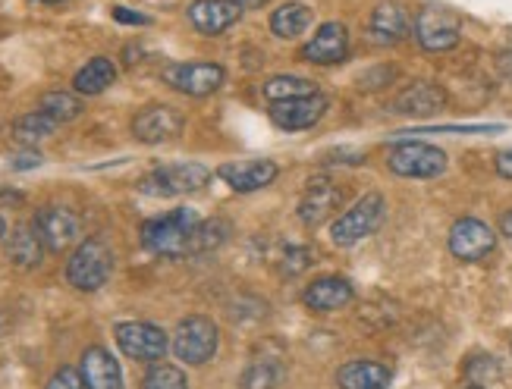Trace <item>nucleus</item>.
Returning <instances> with one entry per match:
<instances>
[{"instance_id":"4c0bfd02","label":"nucleus","mask_w":512,"mask_h":389,"mask_svg":"<svg viewBox=\"0 0 512 389\" xmlns=\"http://www.w3.org/2000/svg\"><path fill=\"white\" fill-rule=\"evenodd\" d=\"M497 173L503 179H512V151H500L497 154Z\"/></svg>"},{"instance_id":"4be33fe9","label":"nucleus","mask_w":512,"mask_h":389,"mask_svg":"<svg viewBox=\"0 0 512 389\" xmlns=\"http://www.w3.org/2000/svg\"><path fill=\"white\" fill-rule=\"evenodd\" d=\"M443 107H447V91L431 82H415L399 91V98L393 101V110L406 113V117H434Z\"/></svg>"},{"instance_id":"f704fd0d","label":"nucleus","mask_w":512,"mask_h":389,"mask_svg":"<svg viewBox=\"0 0 512 389\" xmlns=\"http://www.w3.org/2000/svg\"><path fill=\"white\" fill-rule=\"evenodd\" d=\"M415 132H503V126H421Z\"/></svg>"},{"instance_id":"c756f323","label":"nucleus","mask_w":512,"mask_h":389,"mask_svg":"<svg viewBox=\"0 0 512 389\" xmlns=\"http://www.w3.org/2000/svg\"><path fill=\"white\" fill-rule=\"evenodd\" d=\"M230 233H233V226L224 217L202 220V226H198V233H195V242H192V251H214L230 239Z\"/></svg>"},{"instance_id":"412c9836","label":"nucleus","mask_w":512,"mask_h":389,"mask_svg":"<svg viewBox=\"0 0 512 389\" xmlns=\"http://www.w3.org/2000/svg\"><path fill=\"white\" fill-rule=\"evenodd\" d=\"M283 380H286L283 355L271 349H258L249 358L246 371L239 374V389H277Z\"/></svg>"},{"instance_id":"1a4fd4ad","label":"nucleus","mask_w":512,"mask_h":389,"mask_svg":"<svg viewBox=\"0 0 512 389\" xmlns=\"http://www.w3.org/2000/svg\"><path fill=\"white\" fill-rule=\"evenodd\" d=\"M114 339L132 361H161L170 349V339L161 327L148 324V320H123L114 327Z\"/></svg>"},{"instance_id":"a211bd4d","label":"nucleus","mask_w":512,"mask_h":389,"mask_svg":"<svg viewBox=\"0 0 512 389\" xmlns=\"http://www.w3.org/2000/svg\"><path fill=\"white\" fill-rule=\"evenodd\" d=\"M217 176L227 182L233 192H258V189H267L271 182L280 176V167L274 160H233V164H224L217 170Z\"/></svg>"},{"instance_id":"39448f33","label":"nucleus","mask_w":512,"mask_h":389,"mask_svg":"<svg viewBox=\"0 0 512 389\" xmlns=\"http://www.w3.org/2000/svg\"><path fill=\"white\" fill-rule=\"evenodd\" d=\"M412 32H415V41L425 51L443 54V51H450L459 44L462 16L450 7H443V4H428V7L418 10V16L412 22Z\"/></svg>"},{"instance_id":"79ce46f5","label":"nucleus","mask_w":512,"mask_h":389,"mask_svg":"<svg viewBox=\"0 0 512 389\" xmlns=\"http://www.w3.org/2000/svg\"><path fill=\"white\" fill-rule=\"evenodd\" d=\"M32 4H44V7H54V4H63V0H32Z\"/></svg>"},{"instance_id":"c85d7f7f","label":"nucleus","mask_w":512,"mask_h":389,"mask_svg":"<svg viewBox=\"0 0 512 389\" xmlns=\"http://www.w3.org/2000/svg\"><path fill=\"white\" fill-rule=\"evenodd\" d=\"M57 129V123L48 117V113H41V110H32V113H22V117L13 123V139L19 142V145H38V142H44L48 135Z\"/></svg>"},{"instance_id":"2eb2a0df","label":"nucleus","mask_w":512,"mask_h":389,"mask_svg":"<svg viewBox=\"0 0 512 389\" xmlns=\"http://www.w3.org/2000/svg\"><path fill=\"white\" fill-rule=\"evenodd\" d=\"M32 226L38 230L48 251H66L79 242V233H82V223L70 208H41Z\"/></svg>"},{"instance_id":"f3484780","label":"nucleus","mask_w":512,"mask_h":389,"mask_svg":"<svg viewBox=\"0 0 512 389\" xmlns=\"http://www.w3.org/2000/svg\"><path fill=\"white\" fill-rule=\"evenodd\" d=\"M327 110H330V98L324 95V91H318V95H308V98L271 104V120L286 132H299V129L315 126Z\"/></svg>"},{"instance_id":"bb28decb","label":"nucleus","mask_w":512,"mask_h":389,"mask_svg":"<svg viewBox=\"0 0 512 389\" xmlns=\"http://www.w3.org/2000/svg\"><path fill=\"white\" fill-rule=\"evenodd\" d=\"M264 98L271 104H283V101H296V98H308L318 95V85L305 79V76H274L264 82Z\"/></svg>"},{"instance_id":"7c9ffc66","label":"nucleus","mask_w":512,"mask_h":389,"mask_svg":"<svg viewBox=\"0 0 512 389\" xmlns=\"http://www.w3.org/2000/svg\"><path fill=\"white\" fill-rule=\"evenodd\" d=\"M142 389H189V380L176 364H151Z\"/></svg>"},{"instance_id":"72a5a7b5","label":"nucleus","mask_w":512,"mask_h":389,"mask_svg":"<svg viewBox=\"0 0 512 389\" xmlns=\"http://www.w3.org/2000/svg\"><path fill=\"white\" fill-rule=\"evenodd\" d=\"M393 79H396V70H390V66H384V70L365 73V76L359 79V85H362V91H377V88H387Z\"/></svg>"},{"instance_id":"ddd939ff","label":"nucleus","mask_w":512,"mask_h":389,"mask_svg":"<svg viewBox=\"0 0 512 389\" xmlns=\"http://www.w3.org/2000/svg\"><path fill=\"white\" fill-rule=\"evenodd\" d=\"M343 198H346V192L337 186V182L327 179V176H318V179H311L305 186L296 214H299V220L305 226H321L330 214L340 211Z\"/></svg>"},{"instance_id":"4468645a","label":"nucleus","mask_w":512,"mask_h":389,"mask_svg":"<svg viewBox=\"0 0 512 389\" xmlns=\"http://www.w3.org/2000/svg\"><path fill=\"white\" fill-rule=\"evenodd\" d=\"M349 54V29L340 19H330L324 26H318L315 38H308L302 44V60L315 66H337Z\"/></svg>"},{"instance_id":"5701e85b","label":"nucleus","mask_w":512,"mask_h":389,"mask_svg":"<svg viewBox=\"0 0 512 389\" xmlns=\"http://www.w3.org/2000/svg\"><path fill=\"white\" fill-rule=\"evenodd\" d=\"M393 380V371L384 361H371V358H355L346 361L337 371V386L340 389H387Z\"/></svg>"},{"instance_id":"9d476101","label":"nucleus","mask_w":512,"mask_h":389,"mask_svg":"<svg viewBox=\"0 0 512 389\" xmlns=\"http://www.w3.org/2000/svg\"><path fill=\"white\" fill-rule=\"evenodd\" d=\"M183 113L167 104H148L132 117V135L142 145H161L183 132Z\"/></svg>"},{"instance_id":"423d86ee","label":"nucleus","mask_w":512,"mask_h":389,"mask_svg":"<svg viewBox=\"0 0 512 389\" xmlns=\"http://www.w3.org/2000/svg\"><path fill=\"white\" fill-rule=\"evenodd\" d=\"M387 167H390V173L403 176V179H434V176L447 173L450 157L443 148L428 145V142H399L387 154Z\"/></svg>"},{"instance_id":"cd10ccee","label":"nucleus","mask_w":512,"mask_h":389,"mask_svg":"<svg viewBox=\"0 0 512 389\" xmlns=\"http://www.w3.org/2000/svg\"><path fill=\"white\" fill-rule=\"evenodd\" d=\"M38 110L48 113V117L60 126V123H70L82 113V98L76 91H44L41 101H38Z\"/></svg>"},{"instance_id":"c03bdc74","label":"nucleus","mask_w":512,"mask_h":389,"mask_svg":"<svg viewBox=\"0 0 512 389\" xmlns=\"http://www.w3.org/2000/svg\"><path fill=\"white\" fill-rule=\"evenodd\" d=\"M465 389H484L481 383H472V386H465Z\"/></svg>"},{"instance_id":"b1692460","label":"nucleus","mask_w":512,"mask_h":389,"mask_svg":"<svg viewBox=\"0 0 512 389\" xmlns=\"http://www.w3.org/2000/svg\"><path fill=\"white\" fill-rule=\"evenodd\" d=\"M7 258L16 267H22V270H32V267L41 264V258H44V242H41L35 226H29V223L16 226L13 236L7 239Z\"/></svg>"},{"instance_id":"393cba45","label":"nucleus","mask_w":512,"mask_h":389,"mask_svg":"<svg viewBox=\"0 0 512 389\" xmlns=\"http://www.w3.org/2000/svg\"><path fill=\"white\" fill-rule=\"evenodd\" d=\"M117 79V63L110 57H92L82 70L73 76V88L76 95H101Z\"/></svg>"},{"instance_id":"0eeeda50","label":"nucleus","mask_w":512,"mask_h":389,"mask_svg":"<svg viewBox=\"0 0 512 389\" xmlns=\"http://www.w3.org/2000/svg\"><path fill=\"white\" fill-rule=\"evenodd\" d=\"M161 79L173 91H180V95L208 98V95H214V91H220V85H224V79H227V70L220 63H211V60H183V63H170L161 73Z\"/></svg>"},{"instance_id":"aec40b11","label":"nucleus","mask_w":512,"mask_h":389,"mask_svg":"<svg viewBox=\"0 0 512 389\" xmlns=\"http://www.w3.org/2000/svg\"><path fill=\"white\" fill-rule=\"evenodd\" d=\"M79 374L88 383V389H123V371L117 358L101 346H92L82 352Z\"/></svg>"},{"instance_id":"473e14b6","label":"nucleus","mask_w":512,"mask_h":389,"mask_svg":"<svg viewBox=\"0 0 512 389\" xmlns=\"http://www.w3.org/2000/svg\"><path fill=\"white\" fill-rule=\"evenodd\" d=\"M44 389H88V383L82 380V374L76 368H60Z\"/></svg>"},{"instance_id":"c9c22d12","label":"nucleus","mask_w":512,"mask_h":389,"mask_svg":"<svg viewBox=\"0 0 512 389\" xmlns=\"http://www.w3.org/2000/svg\"><path fill=\"white\" fill-rule=\"evenodd\" d=\"M114 19L123 22V26H148V22H151V16L136 13V10H129V7H114Z\"/></svg>"},{"instance_id":"2f4dec72","label":"nucleus","mask_w":512,"mask_h":389,"mask_svg":"<svg viewBox=\"0 0 512 389\" xmlns=\"http://www.w3.org/2000/svg\"><path fill=\"white\" fill-rule=\"evenodd\" d=\"M311 267V251L308 248H286L283 258H280V270L283 277H299L302 270Z\"/></svg>"},{"instance_id":"6e6552de","label":"nucleus","mask_w":512,"mask_h":389,"mask_svg":"<svg viewBox=\"0 0 512 389\" xmlns=\"http://www.w3.org/2000/svg\"><path fill=\"white\" fill-rule=\"evenodd\" d=\"M211 182V170L205 164H167V167H158L151 170L142 182L139 189L145 195H161V198H170V195H189V192H198L205 189Z\"/></svg>"},{"instance_id":"7ed1b4c3","label":"nucleus","mask_w":512,"mask_h":389,"mask_svg":"<svg viewBox=\"0 0 512 389\" xmlns=\"http://www.w3.org/2000/svg\"><path fill=\"white\" fill-rule=\"evenodd\" d=\"M387 217V201L381 192H368L365 198H359L349 211H343L337 220L330 223V239L340 248H352L362 239H368L371 233H377V226Z\"/></svg>"},{"instance_id":"9b49d317","label":"nucleus","mask_w":512,"mask_h":389,"mask_svg":"<svg viewBox=\"0 0 512 389\" xmlns=\"http://www.w3.org/2000/svg\"><path fill=\"white\" fill-rule=\"evenodd\" d=\"M494 248H497V236H494V230L484 220L462 217V220L453 223V230H450L453 258L472 264V261H484L487 255H494Z\"/></svg>"},{"instance_id":"37998d69","label":"nucleus","mask_w":512,"mask_h":389,"mask_svg":"<svg viewBox=\"0 0 512 389\" xmlns=\"http://www.w3.org/2000/svg\"><path fill=\"white\" fill-rule=\"evenodd\" d=\"M4 233H7V223H4V217H0V239H4Z\"/></svg>"},{"instance_id":"f03ea898","label":"nucleus","mask_w":512,"mask_h":389,"mask_svg":"<svg viewBox=\"0 0 512 389\" xmlns=\"http://www.w3.org/2000/svg\"><path fill=\"white\" fill-rule=\"evenodd\" d=\"M114 273V251L98 236L82 239L66 261V283L79 292H98Z\"/></svg>"},{"instance_id":"6ab92c4d","label":"nucleus","mask_w":512,"mask_h":389,"mask_svg":"<svg viewBox=\"0 0 512 389\" xmlns=\"http://www.w3.org/2000/svg\"><path fill=\"white\" fill-rule=\"evenodd\" d=\"M302 302L308 311H340L355 302V286L346 277H318L302 289Z\"/></svg>"},{"instance_id":"a19ab883","label":"nucleus","mask_w":512,"mask_h":389,"mask_svg":"<svg viewBox=\"0 0 512 389\" xmlns=\"http://www.w3.org/2000/svg\"><path fill=\"white\" fill-rule=\"evenodd\" d=\"M500 233H503L506 239H512V211H506V214L500 217Z\"/></svg>"},{"instance_id":"e433bc0d","label":"nucleus","mask_w":512,"mask_h":389,"mask_svg":"<svg viewBox=\"0 0 512 389\" xmlns=\"http://www.w3.org/2000/svg\"><path fill=\"white\" fill-rule=\"evenodd\" d=\"M38 164H41V154H38V151H26V154L13 157V167H16V170H32V167H38Z\"/></svg>"},{"instance_id":"f257e3e1","label":"nucleus","mask_w":512,"mask_h":389,"mask_svg":"<svg viewBox=\"0 0 512 389\" xmlns=\"http://www.w3.org/2000/svg\"><path fill=\"white\" fill-rule=\"evenodd\" d=\"M198 226H202V217L192 208H173L161 217H151L142 223L139 239L142 245L158 258H183L192 255V242Z\"/></svg>"},{"instance_id":"a878e982","label":"nucleus","mask_w":512,"mask_h":389,"mask_svg":"<svg viewBox=\"0 0 512 389\" xmlns=\"http://www.w3.org/2000/svg\"><path fill=\"white\" fill-rule=\"evenodd\" d=\"M311 19H315V13H311L308 4H299V0H293V4H283L271 13V32L283 41H293L299 38L308 26Z\"/></svg>"},{"instance_id":"dca6fc26","label":"nucleus","mask_w":512,"mask_h":389,"mask_svg":"<svg viewBox=\"0 0 512 389\" xmlns=\"http://www.w3.org/2000/svg\"><path fill=\"white\" fill-rule=\"evenodd\" d=\"M242 13L246 10L233 4V0H192L186 19L192 22V29H198L202 35H224L242 19Z\"/></svg>"},{"instance_id":"ea45409f","label":"nucleus","mask_w":512,"mask_h":389,"mask_svg":"<svg viewBox=\"0 0 512 389\" xmlns=\"http://www.w3.org/2000/svg\"><path fill=\"white\" fill-rule=\"evenodd\" d=\"M233 4H239L242 10H261L271 4V0H233Z\"/></svg>"},{"instance_id":"58836bf2","label":"nucleus","mask_w":512,"mask_h":389,"mask_svg":"<svg viewBox=\"0 0 512 389\" xmlns=\"http://www.w3.org/2000/svg\"><path fill=\"white\" fill-rule=\"evenodd\" d=\"M497 60H500V73H503L506 79H512V51H503Z\"/></svg>"},{"instance_id":"f8f14e48","label":"nucleus","mask_w":512,"mask_h":389,"mask_svg":"<svg viewBox=\"0 0 512 389\" xmlns=\"http://www.w3.org/2000/svg\"><path fill=\"white\" fill-rule=\"evenodd\" d=\"M409 32H412V19L399 0H384V4H377L365 22V35L371 44H377V48H393V44H399Z\"/></svg>"},{"instance_id":"20e7f679","label":"nucleus","mask_w":512,"mask_h":389,"mask_svg":"<svg viewBox=\"0 0 512 389\" xmlns=\"http://www.w3.org/2000/svg\"><path fill=\"white\" fill-rule=\"evenodd\" d=\"M217 346H220V330L211 317L205 314H189L183 317L180 324H176L173 336H170V349L173 355L180 358L183 364H208L214 355H217Z\"/></svg>"}]
</instances>
